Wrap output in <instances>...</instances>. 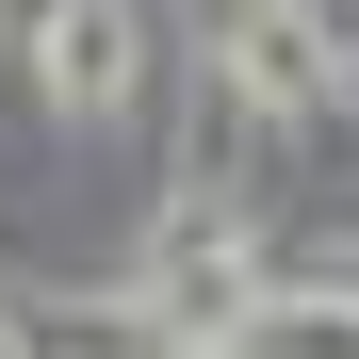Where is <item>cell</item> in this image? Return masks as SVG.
<instances>
[{
	"label": "cell",
	"instance_id": "obj_2",
	"mask_svg": "<svg viewBox=\"0 0 359 359\" xmlns=\"http://www.w3.org/2000/svg\"><path fill=\"white\" fill-rule=\"evenodd\" d=\"M229 82H245L262 114H327V98H343V49L278 0V17H245V33H229Z\"/></svg>",
	"mask_w": 359,
	"mask_h": 359
},
{
	"label": "cell",
	"instance_id": "obj_3",
	"mask_svg": "<svg viewBox=\"0 0 359 359\" xmlns=\"http://www.w3.org/2000/svg\"><path fill=\"white\" fill-rule=\"evenodd\" d=\"M49 33H66V0H0V66H49Z\"/></svg>",
	"mask_w": 359,
	"mask_h": 359
},
{
	"label": "cell",
	"instance_id": "obj_4",
	"mask_svg": "<svg viewBox=\"0 0 359 359\" xmlns=\"http://www.w3.org/2000/svg\"><path fill=\"white\" fill-rule=\"evenodd\" d=\"M180 359H294V343H262V327H229V343H180Z\"/></svg>",
	"mask_w": 359,
	"mask_h": 359
},
{
	"label": "cell",
	"instance_id": "obj_5",
	"mask_svg": "<svg viewBox=\"0 0 359 359\" xmlns=\"http://www.w3.org/2000/svg\"><path fill=\"white\" fill-rule=\"evenodd\" d=\"M0 359H33V327H17V311H0Z\"/></svg>",
	"mask_w": 359,
	"mask_h": 359
},
{
	"label": "cell",
	"instance_id": "obj_1",
	"mask_svg": "<svg viewBox=\"0 0 359 359\" xmlns=\"http://www.w3.org/2000/svg\"><path fill=\"white\" fill-rule=\"evenodd\" d=\"M131 66H147V17L131 0H66V33H49V114H66V131H98V114H131Z\"/></svg>",
	"mask_w": 359,
	"mask_h": 359
}]
</instances>
